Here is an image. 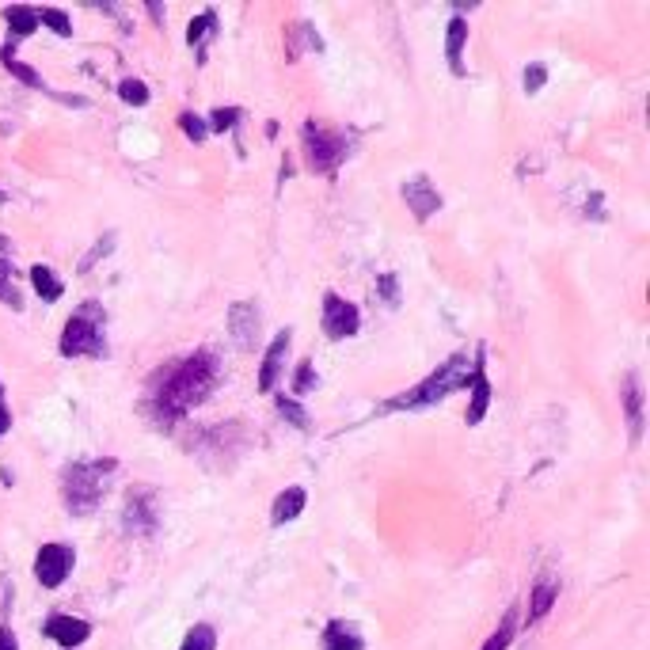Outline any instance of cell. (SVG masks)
Returning <instances> with one entry per match:
<instances>
[{"label": "cell", "instance_id": "1", "mask_svg": "<svg viewBox=\"0 0 650 650\" xmlns=\"http://www.w3.org/2000/svg\"><path fill=\"white\" fill-rule=\"evenodd\" d=\"M221 381V358L213 350H194L179 365L168 369V377L160 388H153V400H149V415L160 426H172L183 415H191L194 407L210 400V392Z\"/></svg>", "mask_w": 650, "mask_h": 650}, {"label": "cell", "instance_id": "2", "mask_svg": "<svg viewBox=\"0 0 650 650\" xmlns=\"http://www.w3.org/2000/svg\"><path fill=\"white\" fill-rule=\"evenodd\" d=\"M472 369H476V358H468V354H453V358H445V362H441L426 381H419L415 388H407L403 396H392V400L384 403V411L434 407V403H441L445 396H453L457 388H468V384H472Z\"/></svg>", "mask_w": 650, "mask_h": 650}, {"label": "cell", "instance_id": "3", "mask_svg": "<svg viewBox=\"0 0 650 650\" xmlns=\"http://www.w3.org/2000/svg\"><path fill=\"white\" fill-rule=\"evenodd\" d=\"M118 472V460L115 457H103V460H77L61 472V498L69 506V514L88 517L96 510L107 487H111V476Z\"/></svg>", "mask_w": 650, "mask_h": 650}, {"label": "cell", "instance_id": "4", "mask_svg": "<svg viewBox=\"0 0 650 650\" xmlns=\"http://www.w3.org/2000/svg\"><path fill=\"white\" fill-rule=\"evenodd\" d=\"M103 308L99 305H84L77 308L69 320H65V331L58 339V350L65 358H103L107 354V339H103Z\"/></svg>", "mask_w": 650, "mask_h": 650}, {"label": "cell", "instance_id": "5", "mask_svg": "<svg viewBox=\"0 0 650 650\" xmlns=\"http://www.w3.org/2000/svg\"><path fill=\"white\" fill-rule=\"evenodd\" d=\"M301 145H305V160L316 175H335L343 168V160L350 156V141L327 126L305 122L301 126Z\"/></svg>", "mask_w": 650, "mask_h": 650}, {"label": "cell", "instance_id": "6", "mask_svg": "<svg viewBox=\"0 0 650 650\" xmlns=\"http://www.w3.org/2000/svg\"><path fill=\"white\" fill-rule=\"evenodd\" d=\"M122 525H126V533H134V536H153L156 529H160V502H156V491H149V487L130 491L126 510H122Z\"/></svg>", "mask_w": 650, "mask_h": 650}, {"label": "cell", "instance_id": "7", "mask_svg": "<svg viewBox=\"0 0 650 650\" xmlns=\"http://www.w3.org/2000/svg\"><path fill=\"white\" fill-rule=\"evenodd\" d=\"M73 563H77V552L69 544H42L39 555H35V578L46 590H58L61 582L73 574Z\"/></svg>", "mask_w": 650, "mask_h": 650}, {"label": "cell", "instance_id": "8", "mask_svg": "<svg viewBox=\"0 0 650 650\" xmlns=\"http://www.w3.org/2000/svg\"><path fill=\"white\" fill-rule=\"evenodd\" d=\"M358 327H362V312H358V305H350V301L339 297V293H324L327 339H350V335H358Z\"/></svg>", "mask_w": 650, "mask_h": 650}, {"label": "cell", "instance_id": "9", "mask_svg": "<svg viewBox=\"0 0 650 650\" xmlns=\"http://www.w3.org/2000/svg\"><path fill=\"white\" fill-rule=\"evenodd\" d=\"M259 320H263V312H259L255 301H236V305H229V335H232V343L240 346L244 354L255 350Z\"/></svg>", "mask_w": 650, "mask_h": 650}, {"label": "cell", "instance_id": "10", "mask_svg": "<svg viewBox=\"0 0 650 650\" xmlns=\"http://www.w3.org/2000/svg\"><path fill=\"white\" fill-rule=\"evenodd\" d=\"M403 202H407V210L415 213L419 225H426L441 210V194L434 191V183L426 175H415L411 183H403Z\"/></svg>", "mask_w": 650, "mask_h": 650}, {"label": "cell", "instance_id": "11", "mask_svg": "<svg viewBox=\"0 0 650 650\" xmlns=\"http://www.w3.org/2000/svg\"><path fill=\"white\" fill-rule=\"evenodd\" d=\"M289 343H293V331H289V327L270 339L267 354H263V369H259V392H274V384L282 377V365H286Z\"/></svg>", "mask_w": 650, "mask_h": 650}, {"label": "cell", "instance_id": "12", "mask_svg": "<svg viewBox=\"0 0 650 650\" xmlns=\"http://www.w3.org/2000/svg\"><path fill=\"white\" fill-rule=\"evenodd\" d=\"M620 403H624V419H628L631 430V445L643 441V384H639V373H628L624 377V388H620Z\"/></svg>", "mask_w": 650, "mask_h": 650}, {"label": "cell", "instance_id": "13", "mask_svg": "<svg viewBox=\"0 0 650 650\" xmlns=\"http://www.w3.org/2000/svg\"><path fill=\"white\" fill-rule=\"evenodd\" d=\"M46 635L54 639V643H61L65 650H73V647H80V643H88V635H92V624L88 620H80V616H50L46 620Z\"/></svg>", "mask_w": 650, "mask_h": 650}, {"label": "cell", "instance_id": "14", "mask_svg": "<svg viewBox=\"0 0 650 650\" xmlns=\"http://www.w3.org/2000/svg\"><path fill=\"white\" fill-rule=\"evenodd\" d=\"M472 403H468V426H479L483 415H487V407H491V381H487V358H483V350L476 354V369H472Z\"/></svg>", "mask_w": 650, "mask_h": 650}, {"label": "cell", "instance_id": "15", "mask_svg": "<svg viewBox=\"0 0 650 650\" xmlns=\"http://www.w3.org/2000/svg\"><path fill=\"white\" fill-rule=\"evenodd\" d=\"M305 487H286L282 495L274 498V506H270V525H289V521H297L301 510H305Z\"/></svg>", "mask_w": 650, "mask_h": 650}, {"label": "cell", "instance_id": "16", "mask_svg": "<svg viewBox=\"0 0 650 650\" xmlns=\"http://www.w3.org/2000/svg\"><path fill=\"white\" fill-rule=\"evenodd\" d=\"M4 23H8V42L27 39L39 31V8H27V4H12L4 8Z\"/></svg>", "mask_w": 650, "mask_h": 650}, {"label": "cell", "instance_id": "17", "mask_svg": "<svg viewBox=\"0 0 650 650\" xmlns=\"http://www.w3.org/2000/svg\"><path fill=\"white\" fill-rule=\"evenodd\" d=\"M324 650H365V639L358 635L354 624L346 620H331L324 628Z\"/></svg>", "mask_w": 650, "mask_h": 650}, {"label": "cell", "instance_id": "18", "mask_svg": "<svg viewBox=\"0 0 650 650\" xmlns=\"http://www.w3.org/2000/svg\"><path fill=\"white\" fill-rule=\"evenodd\" d=\"M464 42H468V20H449V31H445V58H449V69L453 77H464V65H460V54H464Z\"/></svg>", "mask_w": 650, "mask_h": 650}, {"label": "cell", "instance_id": "19", "mask_svg": "<svg viewBox=\"0 0 650 650\" xmlns=\"http://www.w3.org/2000/svg\"><path fill=\"white\" fill-rule=\"evenodd\" d=\"M12 54H16V42H8V46H4V54H0L4 69H8V73H12L16 80H23L27 88H35V92H50V84H46V80H42L39 73L31 69V65H23L20 58H12Z\"/></svg>", "mask_w": 650, "mask_h": 650}, {"label": "cell", "instance_id": "20", "mask_svg": "<svg viewBox=\"0 0 650 650\" xmlns=\"http://www.w3.org/2000/svg\"><path fill=\"white\" fill-rule=\"evenodd\" d=\"M31 286H35V293H39L42 301H61V293H65V286H61V278L54 274V267H46V263H35L31 267Z\"/></svg>", "mask_w": 650, "mask_h": 650}, {"label": "cell", "instance_id": "21", "mask_svg": "<svg viewBox=\"0 0 650 650\" xmlns=\"http://www.w3.org/2000/svg\"><path fill=\"white\" fill-rule=\"evenodd\" d=\"M555 597H559V586H555L552 578L536 582L533 593H529V624H536V620H544V616H548V609L555 605Z\"/></svg>", "mask_w": 650, "mask_h": 650}, {"label": "cell", "instance_id": "22", "mask_svg": "<svg viewBox=\"0 0 650 650\" xmlns=\"http://www.w3.org/2000/svg\"><path fill=\"white\" fill-rule=\"evenodd\" d=\"M217 35V12L213 8H206L202 16H194L191 20V27H187V42L191 46H202L206 39H213Z\"/></svg>", "mask_w": 650, "mask_h": 650}, {"label": "cell", "instance_id": "23", "mask_svg": "<svg viewBox=\"0 0 650 650\" xmlns=\"http://www.w3.org/2000/svg\"><path fill=\"white\" fill-rule=\"evenodd\" d=\"M514 635H517V612L510 609L506 616H502V624L495 628V635L483 643L479 650H510V643H514Z\"/></svg>", "mask_w": 650, "mask_h": 650}, {"label": "cell", "instance_id": "24", "mask_svg": "<svg viewBox=\"0 0 650 650\" xmlns=\"http://www.w3.org/2000/svg\"><path fill=\"white\" fill-rule=\"evenodd\" d=\"M179 650H217V631L210 624H194Z\"/></svg>", "mask_w": 650, "mask_h": 650}, {"label": "cell", "instance_id": "25", "mask_svg": "<svg viewBox=\"0 0 650 650\" xmlns=\"http://www.w3.org/2000/svg\"><path fill=\"white\" fill-rule=\"evenodd\" d=\"M39 27H50V31H54V35H61V39H69V35H73V20H69L61 8H42Z\"/></svg>", "mask_w": 650, "mask_h": 650}, {"label": "cell", "instance_id": "26", "mask_svg": "<svg viewBox=\"0 0 650 650\" xmlns=\"http://www.w3.org/2000/svg\"><path fill=\"white\" fill-rule=\"evenodd\" d=\"M179 130H183V134L191 137L194 145H202V141L210 137V126H206L202 118L194 115V111H183V115H179Z\"/></svg>", "mask_w": 650, "mask_h": 650}, {"label": "cell", "instance_id": "27", "mask_svg": "<svg viewBox=\"0 0 650 650\" xmlns=\"http://www.w3.org/2000/svg\"><path fill=\"white\" fill-rule=\"evenodd\" d=\"M240 115H244L240 107H217V111H213V118H210V130H213V134H225V130H232V126L240 122Z\"/></svg>", "mask_w": 650, "mask_h": 650}, {"label": "cell", "instance_id": "28", "mask_svg": "<svg viewBox=\"0 0 650 650\" xmlns=\"http://www.w3.org/2000/svg\"><path fill=\"white\" fill-rule=\"evenodd\" d=\"M316 381H320V377H316V365L301 362V365H297V373H293V392H297V396H305V392H312V388H316Z\"/></svg>", "mask_w": 650, "mask_h": 650}, {"label": "cell", "instance_id": "29", "mask_svg": "<svg viewBox=\"0 0 650 650\" xmlns=\"http://www.w3.org/2000/svg\"><path fill=\"white\" fill-rule=\"evenodd\" d=\"M278 411H282V415H286V419L293 422L297 430H308V411L297 400H289V396H278Z\"/></svg>", "mask_w": 650, "mask_h": 650}, {"label": "cell", "instance_id": "30", "mask_svg": "<svg viewBox=\"0 0 650 650\" xmlns=\"http://www.w3.org/2000/svg\"><path fill=\"white\" fill-rule=\"evenodd\" d=\"M118 96L126 99V103H134V107H145L149 103V88L141 80H122L118 84Z\"/></svg>", "mask_w": 650, "mask_h": 650}, {"label": "cell", "instance_id": "31", "mask_svg": "<svg viewBox=\"0 0 650 650\" xmlns=\"http://www.w3.org/2000/svg\"><path fill=\"white\" fill-rule=\"evenodd\" d=\"M544 80H548V69H544V65H529V69H525V92L536 96V92L544 88Z\"/></svg>", "mask_w": 650, "mask_h": 650}, {"label": "cell", "instance_id": "32", "mask_svg": "<svg viewBox=\"0 0 650 650\" xmlns=\"http://www.w3.org/2000/svg\"><path fill=\"white\" fill-rule=\"evenodd\" d=\"M115 248V236H107V240H99L96 248L88 251V255H84V259H80V274H88V270H92V263H96L99 255H107V251Z\"/></svg>", "mask_w": 650, "mask_h": 650}, {"label": "cell", "instance_id": "33", "mask_svg": "<svg viewBox=\"0 0 650 650\" xmlns=\"http://www.w3.org/2000/svg\"><path fill=\"white\" fill-rule=\"evenodd\" d=\"M377 289L384 293V305H396V301H400V282H396V274H384L381 282H377Z\"/></svg>", "mask_w": 650, "mask_h": 650}, {"label": "cell", "instance_id": "34", "mask_svg": "<svg viewBox=\"0 0 650 650\" xmlns=\"http://www.w3.org/2000/svg\"><path fill=\"white\" fill-rule=\"evenodd\" d=\"M12 430V411H8V403H4V388H0V438Z\"/></svg>", "mask_w": 650, "mask_h": 650}, {"label": "cell", "instance_id": "35", "mask_svg": "<svg viewBox=\"0 0 650 650\" xmlns=\"http://www.w3.org/2000/svg\"><path fill=\"white\" fill-rule=\"evenodd\" d=\"M8 286H12V263L0 255V293H4Z\"/></svg>", "mask_w": 650, "mask_h": 650}, {"label": "cell", "instance_id": "36", "mask_svg": "<svg viewBox=\"0 0 650 650\" xmlns=\"http://www.w3.org/2000/svg\"><path fill=\"white\" fill-rule=\"evenodd\" d=\"M0 650H20V643H16L12 628H0Z\"/></svg>", "mask_w": 650, "mask_h": 650}, {"label": "cell", "instance_id": "37", "mask_svg": "<svg viewBox=\"0 0 650 650\" xmlns=\"http://www.w3.org/2000/svg\"><path fill=\"white\" fill-rule=\"evenodd\" d=\"M145 8H149V16H153V20H160V16H164V8H160V4H156V0H149V4H145Z\"/></svg>", "mask_w": 650, "mask_h": 650}, {"label": "cell", "instance_id": "38", "mask_svg": "<svg viewBox=\"0 0 650 650\" xmlns=\"http://www.w3.org/2000/svg\"><path fill=\"white\" fill-rule=\"evenodd\" d=\"M4 248H8V240H4V236H0V251H4Z\"/></svg>", "mask_w": 650, "mask_h": 650}, {"label": "cell", "instance_id": "39", "mask_svg": "<svg viewBox=\"0 0 650 650\" xmlns=\"http://www.w3.org/2000/svg\"><path fill=\"white\" fill-rule=\"evenodd\" d=\"M0 206H4V191H0Z\"/></svg>", "mask_w": 650, "mask_h": 650}]
</instances>
